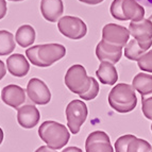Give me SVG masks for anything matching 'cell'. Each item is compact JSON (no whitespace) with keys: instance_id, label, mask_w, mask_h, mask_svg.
<instances>
[{"instance_id":"1","label":"cell","mask_w":152,"mask_h":152,"mask_svg":"<svg viewBox=\"0 0 152 152\" xmlns=\"http://www.w3.org/2000/svg\"><path fill=\"white\" fill-rule=\"evenodd\" d=\"M66 48L61 44H45L32 46L26 50V56L33 65L37 67H49L64 58Z\"/></svg>"},{"instance_id":"2","label":"cell","mask_w":152,"mask_h":152,"mask_svg":"<svg viewBox=\"0 0 152 152\" xmlns=\"http://www.w3.org/2000/svg\"><path fill=\"white\" fill-rule=\"evenodd\" d=\"M109 104L118 113H130L136 107L137 97L132 85L120 83L115 85L109 94Z\"/></svg>"},{"instance_id":"3","label":"cell","mask_w":152,"mask_h":152,"mask_svg":"<svg viewBox=\"0 0 152 152\" xmlns=\"http://www.w3.org/2000/svg\"><path fill=\"white\" fill-rule=\"evenodd\" d=\"M38 136L49 148L58 150L69 142L70 134L68 129L62 124L53 120L44 121L38 128Z\"/></svg>"},{"instance_id":"4","label":"cell","mask_w":152,"mask_h":152,"mask_svg":"<svg viewBox=\"0 0 152 152\" xmlns=\"http://www.w3.org/2000/svg\"><path fill=\"white\" fill-rule=\"evenodd\" d=\"M111 15L117 20L137 23L144 19L145 9L136 0H114L110 8Z\"/></svg>"},{"instance_id":"5","label":"cell","mask_w":152,"mask_h":152,"mask_svg":"<svg viewBox=\"0 0 152 152\" xmlns=\"http://www.w3.org/2000/svg\"><path fill=\"white\" fill-rule=\"evenodd\" d=\"M65 84L68 89L79 96L85 94L91 87V77H88L86 70L80 64L69 67L65 75Z\"/></svg>"},{"instance_id":"6","label":"cell","mask_w":152,"mask_h":152,"mask_svg":"<svg viewBox=\"0 0 152 152\" xmlns=\"http://www.w3.org/2000/svg\"><path fill=\"white\" fill-rule=\"evenodd\" d=\"M66 118H67V127L72 134H78L80 132L82 124L87 118L86 104L81 100H72L70 101L65 110Z\"/></svg>"},{"instance_id":"7","label":"cell","mask_w":152,"mask_h":152,"mask_svg":"<svg viewBox=\"0 0 152 152\" xmlns=\"http://www.w3.org/2000/svg\"><path fill=\"white\" fill-rule=\"evenodd\" d=\"M58 31L70 39H81L87 33L86 23L75 16H63L58 21Z\"/></svg>"},{"instance_id":"8","label":"cell","mask_w":152,"mask_h":152,"mask_svg":"<svg viewBox=\"0 0 152 152\" xmlns=\"http://www.w3.org/2000/svg\"><path fill=\"white\" fill-rule=\"evenodd\" d=\"M130 35L133 36L135 41L144 50L148 51L152 46V23L149 19L144 18L142 20L131 21L129 25Z\"/></svg>"},{"instance_id":"9","label":"cell","mask_w":152,"mask_h":152,"mask_svg":"<svg viewBox=\"0 0 152 152\" xmlns=\"http://www.w3.org/2000/svg\"><path fill=\"white\" fill-rule=\"evenodd\" d=\"M130 31L126 27L109 23L105 25L102 29V41L115 46H119L121 48L126 47L129 43Z\"/></svg>"},{"instance_id":"10","label":"cell","mask_w":152,"mask_h":152,"mask_svg":"<svg viewBox=\"0 0 152 152\" xmlns=\"http://www.w3.org/2000/svg\"><path fill=\"white\" fill-rule=\"evenodd\" d=\"M27 94L33 103L38 105L48 104L51 100V93L47 84L41 79L32 78L27 85Z\"/></svg>"},{"instance_id":"11","label":"cell","mask_w":152,"mask_h":152,"mask_svg":"<svg viewBox=\"0 0 152 152\" xmlns=\"http://www.w3.org/2000/svg\"><path fill=\"white\" fill-rule=\"evenodd\" d=\"M86 152H114L109 135L103 131H94L85 142Z\"/></svg>"},{"instance_id":"12","label":"cell","mask_w":152,"mask_h":152,"mask_svg":"<svg viewBox=\"0 0 152 152\" xmlns=\"http://www.w3.org/2000/svg\"><path fill=\"white\" fill-rule=\"evenodd\" d=\"M26 93L27 91L23 87L16 84H10L3 87L1 91V98L7 105L18 110L26 102Z\"/></svg>"},{"instance_id":"13","label":"cell","mask_w":152,"mask_h":152,"mask_svg":"<svg viewBox=\"0 0 152 152\" xmlns=\"http://www.w3.org/2000/svg\"><path fill=\"white\" fill-rule=\"evenodd\" d=\"M96 56L99 61L110 62L116 64L120 61L122 56V48L119 46H115L107 42H99L96 47Z\"/></svg>"},{"instance_id":"14","label":"cell","mask_w":152,"mask_h":152,"mask_svg":"<svg viewBox=\"0 0 152 152\" xmlns=\"http://www.w3.org/2000/svg\"><path fill=\"white\" fill-rule=\"evenodd\" d=\"M41 113L32 104H25L17 110V121L25 129H32L38 124Z\"/></svg>"},{"instance_id":"15","label":"cell","mask_w":152,"mask_h":152,"mask_svg":"<svg viewBox=\"0 0 152 152\" xmlns=\"http://www.w3.org/2000/svg\"><path fill=\"white\" fill-rule=\"evenodd\" d=\"M41 12L43 17L50 23H56L64 12L62 0H42Z\"/></svg>"},{"instance_id":"16","label":"cell","mask_w":152,"mask_h":152,"mask_svg":"<svg viewBox=\"0 0 152 152\" xmlns=\"http://www.w3.org/2000/svg\"><path fill=\"white\" fill-rule=\"evenodd\" d=\"M7 67H8L9 72L12 76L18 77V78L27 76V74L30 70V65H29L28 60L23 54L19 53L12 54L7 60Z\"/></svg>"},{"instance_id":"17","label":"cell","mask_w":152,"mask_h":152,"mask_svg":"<svg viewBox=\"0 0 152 152\" xmlns=\"http://www.w3.org/2000/svg\"><path fill=\"white\" fill-rule=\"evenodd\" d=\"M96 76L100 83L105 85H114L118 80V72L114 64L110 62H101L96 71Z\"/></svg>"},{"instance_id":"18","label":"cell","mask_w":152,"mask_h":152,"mask_svg":"<svg viewBox=\"0 0 152 152\" xmlns=\"http://www.w3.org/2000/svg\"><path fill=\"white\" fill-rule=\"evenodd\" d=\"M132 86L134 87L142 96H148L152 94V76L144 72H140L134 77L132 81Z\"/></svg>"},{"instance_id":"19","label":"cell","mask_w":152,"mask_h":152,"mask_svg":"<svg viewBox=\"0 0 152 152\" xmlns=\"http://www.w3.org/2000/svg\"><path fill=\"white\" fill-rule=\"evenodd\" d=\"M15 39L17 44L23 48L31 46L35 41V30L32 26L23 25L19 27L15 34Z\"/></svg>"},{"instance_id":"20","label":"cell","mask_w":152,"mask_h":152,"mask_svg":"<svg viewBox=\"0 0 152 152\" xmlns=\"http://www.w3.org/2000/svg\"><path fill=\"white\" fill-rule=\"evenodd\" d=\"M15 49L14 35L7 30L0 31V56H7Z\"/></svg>"},{"instance_id":"21","label":"cell","mask_w":152,"mask_h":152,"mask_svg":"<svg viewBox=\"0 0 152 152\" xmlns=\"http://www.w3.org/2000/svg\"><path fill=\"white\" fill-rule=\"evenodd\" d=\"M146 52L147 51L144 50L134 38L132 41H129L127 46L124 47V56L127 58H129L130 61H138V58Z\"/></svg>"},{"instance_id":"22","label":"cell","mask_w":152,"mask_h":152,"mask_svg":"<svg viewBox=\"0 0 152 152\" xmlns=\"http://www.w3.org/2000/svg\"><path fill=\"white\" fill-rule=\"evenodd\" d=\"M128 152H152L151 144L142 138L135 137L128 146Z\"/></svg>"},{"instance_id":"23","label":"cell","mask_w":152,"mask_h":152,"mask_svg":"<svg viewBox=\"0 0 152 152\" xmlns=\"http://www.w3.org/2000/svg\"><path fill=\"white\" fill-rule=\"evenodd\" d=\"M135 135L126 134L118 137L115 142V151L116 152H128V146L135 138Z\"/></svg>"},{"instance_id":"24","label":"cell","mask_w":152,"mask_h":152,"mask_svg":"<svg viewBox=\"0 0 152 152\" xmlns=\"http://www.w3.org/2000/svg\"><path fill=\"white\" fill-rule=\"evenodd\" d=\"M137 65L142 70L147 71V72H152V50H148L146 53L142 54L138 58Z\"/></svg>"},{"instance_id":"25","label":"cell","mask_w":152,"mask_h":152,"mask_svg":"<svg viewBox=\"0 0 152 152\" xmlns=\"http://www.w3.org/2000/svg\"><path fill=\"white\" fill-rule=\"evenodd\" d=\"M142 111L147 119L152 120V94L142 97Z\"/></svg>"},{"instance_id":"26","label":"cell","mask_w":152,"mask_h":152,"mask_svg":"<svg viewBox=\"0 0 152 152\" xmlns=\"http://www.w3.org/2000/svg\"><path fill=\"white\" fill-rule=\"evenodd\" d=\"M99 93V83L97 82V80L95 78L91 77V87H89L88 91L85 93V94L81 95L80 98L83 99V100H93L97 97Z\"/></svg>"},{"instance_id":"27","label":"cell","mask_w":152,"mask_h":152,"mask_svg":"<svg viewBox=\"0 0 152 152\" xmlns=\"http://www.w3.org/2000/svg\"><path fill=\"white\" fill-rule=\"evenodd\" d=\"M7 11H8V8H7V1H5V0H0V20L5 16Z\"/></svg>"},{"instance_id":"28","label":"cell","mask_w":152,"mask_h":152,"mask_svg":"<svg viewBox=\"0 0 152 152\" xmlns=\"http://www.w3.org/2000/svg\"><path fill=\"white\" fill-rule=\"evenodd\" d=\"M5 74H7V67H5L4 63L0 60V80L5 76Z\"/></svg>"},{"instance_id":"29","label":"cell","mask_w":152,"mask_h":152,"mask_svg":"<svg viewBox=\"0 0 152 152\" xmlns=\"http://www.w3.org/2000/svg\"><path fill=\"white\" fill-rule=\"evenodd\" d=\"M80 2H83V3H86V4H91V5H96L99 4V3H101L102 1L104 0H79Z\"/></svg>"},{"instance_id":"30","label":"cell","mask_w":152,"mask_h":152,"mask_svg":"<svg viewBox=\"0 0 152 152\" xmlns=\"http://www.w3.org/2000/svg\"><path fill=\"white\" fill-rule=\"evenodd\" d=\"M35 152H56V151L53 149H51V148H49L48 146H41V147L35 150Z\"/></svg>"},{"instance_id":"31","label":"cell","mask_w":152,"mask_h":152,"mask_svg":"<svg viewBox=\"0 0 152 152\" xmlns=\"http://www.w3.org/2000/svg\"><path fill=\"white\" fill-rule=\"evenodd\" d=\"M137 2L140 3L142 5L148 7V8H152V0H136Z\"/></svg>"},{"instance_id":"32","label":"cell","mask_w":152,"mask_h":152,"mask_svg":"<svg viewBox=\"0 0 152 152\" xmlns=\"http://www.w3.org/2000/svg\"><path fill=\"white\" fill-rule=\"evenodd\" d=\"M62 152H83V151H82V149H80L78 147H67Z\"/></svg>"},{"instance_id":"33","label":"cell","mask_w":152,"mask_h":152,"mask_svg":"<svg viewBox=\"0 0 152 152\" xmlns=\"http://www.w3.org/2000/svg\"><path fill=\"white\" fill-rule=\"evenodd\" d=\"M3 137H4V134H3L2 129L0 128V145L2 144V142H3Z\"/></svg>"},{"instance_id":"34","label":"cell","mask_w":152,"mask_h":152,"mask_svg":"<svg viewBox=\"0 0 152 152\" xmlns=\"http://www.w3.org/2000/svg\"><path fill=\"white\" fill-rule=\"evenodd\" d=\"M148 19H149V20H150V21H151V23H152V14H151V15L149 16V18H148Z\"/></svg>"},{"instance_id":"35","label":"cell","mask_w":152,"mask_h":152,"mask_svg":"<svg viewBox=\"0 0 152 152\" xmlns=\"http://www.w3.org/2000/svg\"><path fill=\"white\" fill-rule=\"evenodd\" d=\"M9 1H23V0H9Z\"/></svg>"},{"instance_id":"36","label":"cell","mask_w":152,"mask_h":152,"mask_svg":"<svg viewBox=\"0 0 152 152\" xmlns=\"http://www.w3.org/2000/svg\"><path fill=\"white\" fill-rule=\"evenodd\" d=\"M151 131H152V124H151Z\"/></svg>"}]
</instances>
